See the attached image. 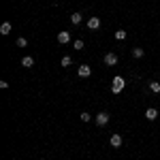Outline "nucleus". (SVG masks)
Listing matches in <instances>:
<instances>
[{"mask_svg":"<svg viewBox=\"0 0 160 160\" xmlns=\"http://www.w3.org/2000/svg\"><path fill=\"white\" fill-rule=\"evenodd\" d=\"M73 47H75V49H77V51H81V49H83V47H86V45H83V41L79 38V41H75V43H73Z\"/></svg>","mask_w":160,"mask_h":160,"instance_id":"nucleus-16","label":"nucleus"},{"mask_svg":"<svg viewBox=\"0 0 160 160\" xmlns=\"http://www.w3.org/2000/svg\"><path fill=\"white\" fill-rule=\"evenodd\" d=\"M71 62H73V58H71V56H62V66H64V68H66V66H71Z\"/></svg>","mask_w":160,"mask_h":160,"instance_id":"nucleus-13","label":"nucleus"},{"mask_svg":"<svg viewBox=\"0 0 160 160\" xmlns=\"http://www.w3.org/2000/svg\"><path fill=\"white\" fill-rule=\"evenodd\" d=\"M132 56H135V58H143V56H145V51L141 49V47H135V49H132Z\"/></svg>","mask_w":160,"mask_h":160,"instance_id":"nucleus-14","label":"nucleus"},{"mask_svg":"<svg viewBox=\"0 0 160 160\" xmlns=\"http://www.w3.org/2000/svg\"><path fill=\"white\" fill-rule=\"evenodd\" d=\"M124 86H126L124 77H120V75H115V77H113V81H111V92H113V94H120V92L124 90Z\"/></svg>","mask_w":160,"mask_h":160,"instance_id":"nucleus-1","label":"nucleus"},{"mask_svg":"<svg viewBox=\"0 0 160 160\" xmlns=\"http://www.w3.org/2000/svg\"><path fill=\"white\" fill-rule=\"evenodd\" d=\"M22 66H24V68H32V66H34V58H32V56H26L24 60H22Z\"/></svg>","mask_w":160,"mask_h":160,"instance_id":"nucleus-9","label":"nucleus"},{"mask_svg":"<svg viewBox=\"0 0 160 160\" xmlns=\"http://www.w3.org/2000/svg\"><path fill=\"white\" fill-rule=\"evenodd\" d=\"M109 143L113 145V148H120V145H122V137L118 135V132H113V135H111V139H109Z\"/></svg>","mask_w":160,"mask_h":160,"instance_id":"nucleus-7","label":"nucleus"},{"mask_svg":"<svg viewBox=\"0 0 160 160\" xmlns=\"http://www.w3.org/2000/svg\"><path fill=\"white\" fill-rule=\"evenodd\" d=\"M71 22H73L75 26H79L81 24V13H73V15H71Z\"/></svg>","mask_w":160,"mask_h":160,"instance_id":"nucleus-12","label":"nucleus"},{"mask_svg":"<svg viewBox=\"0 0 160 160\" xmlns=\"http://www.w3.org/2000/svg\"><path fill=\"white\" fill-rule=\"evenodd\" d=\"M77 75H79V77H83V79H86V77H90V75H92V68H90V66H88V64H81V66H79V68H77Z\"/></svg>","mask_w":160,"mask_h":160,"instance_id":"nucleus-3","label":"nucleus"},{"mask_svg":"<svg viewBox=\"0 0 160 160\" xmlns=\"http://www.w3.org/2000/svg\"><path fill=\"white\" fill-rule=\"evenodd\" d=\"M105 64H107V66H115V64H118V56H115L113 51L107 53V56H105Z\"/></svg>","mask_w":160,"mask_h":160,"instance_id":"nucleus-6","label":"nucleus"},{"mask_svg":"<svg viewBox=\"0 0 160 160\" xmlns=\"http://www.w3.org/2000/svg\"><path fill=\"white\" fill-rule=\"evenodd\" d=\"M90 118H92L90 113H81V122H90Z\"/></svg>","mask_w":160,"mask_h":160,"instance_id":"nucleus-18","label":"nucleus"},{"mask_svg":"<svg viewBox=\"0 0 160 160\" xmlns=\"http://www.w3.org/2000/svg\"><path fill=\"white\" fill-rule=\"evenodd\" d=\"M115 38L118 41H124L126 38V30H115Z\"/></svg>","mask_w":160,"mask_h":160,"instance_id":"nucleus-15","label":"nucleus"},{"mask_svg":"<svg viewBox=\"0 0 160 160\" xmlns=\"http://www.w3.org/2000/svg\"><path fill=\"white\" fill-rule=\"evenodd\" d=\"M149 90H152L154 94H158L160 92V81H149Z\"/></svg>","mask_w":160,"mask_h":160,"instance_id":"nucleus-11","label":"nucleus"},{"mask_svg":"<svg viewBox=\"0 0 160 160\" xmlns=\"http://www.w3.org/2000/svg\"><path fill=\"white\" fill-rule=\"evenodd\" d=\"M158 115H160V113H158V109H154V107H149V109L145 111V118H148L149 122H152V120H156Z\"/></svg>","mask_w":160,"mask_h":160,"instance_id":"nucleus-8","label":"nucleus"},{"mask_svg":"<svg viewBox=\"0 0 160 160\" xmlns=\"http://www.w3.org/2000/svg\"><path fill=\"white\" fill-rule=\"evenodd\" d=\"M96 124H98V126H107V124H109V113H105V111L98 113V115H96Z\"/></svg>","mask_w":160,"mask_h":160,"instance_id":"nucleus-4","label":"nucleus"},{"mask_svg":"<svg viewBox=\"0 0 160 160\" xmlns=\"http://www.w3.org/2000/svg\"><path fill=\"white\" fill-rule=\"evenodd\" d=\"M98 28H100V17L94 15V17L88 19V30H98Z\"/></svg>","mask_w":160,"mask_h":160,"instance_id":"nucleus-2","label":"nucleus"},{"mask_svg":"<svg viewBox=\"0 0 160 160\" xmlns=\"http://www.w3.org/2000/svg\"><path fill=\"white\" fill-rule=\"evenodd\" d=\"M58 43H62V45L71 43V34H68L66 30H62V32H58Z\"/></svg>","mask_w":160,"mask_h":160,"instance_id":"nucleus-5","label":"nucleus"},{"mask_svg":"<svg viewBox=\"0 0 160 160\" xmlns=\"http://www.w3.org/2000/svg\"><path fill=\"white\" fill-rule=\"evenodd\" d=\"M26 45H28V41H26L24 37H19V38H17V47H26Z\"/></svg>","mask_w":160,"mask_h":160,"instance_id":"nucleus-17","label":"nucleus"},{"mask_svg":"<svg viewBox=\"0 0 160 160\" xmlns=\"http://www.w3.org/2000/svg\"><path fill=\"white\" fill-rule=\"evenodd\" d=\"M0 34H4V37L11 34V24H9V22H4V24L0 26Z\"/></svg>","mask_w":160,"mask_h":160,"instance_id":"nucleus-10","label":"nucleus"}]
</instances>
